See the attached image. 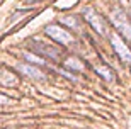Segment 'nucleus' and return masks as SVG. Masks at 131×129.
Returning a JSON list of instances; mask_svg holds the SVG:
<instances>
[{"label":"nucleus","mask_w":131,"mask_h":129,"mask_svg":"<svg viewBox=\"0 0 131 129\" xmlns=\"http://www.w3.org/2000/svg\"><path fill=\"white\" fill-rule=\"evenodd\" d=\"M44 32L48 34L53 41H56V43H60V44H65V46H70V44H73V41H75L72 34L58 24L46 26V27H44Z\"/></svg>","instance_id":"nucleus-3"},{"label":"nucleus","mask_w":131,"mask_h":129,"mask_svg":"<svg viewBox=\"0 0 131 129\" xmlns=\"http://www.w3.org/2000/svg\"><path fill=\"white\" fill-rule=\"evenodd\" d=\"M17 75H14L12 72L5 70V68H0V85H5V87H14L17 85Z\"/></svg>","instance_id":"nucleus-7"},{"label":"nucleus","mask_w":131,"mask_h":129,"mask_svg":"<svg viewBox=\"0 0 131 129\" xmlns=\"http://www.w3.org/2000/svg\"><path fill=\"white\" fill-rule=\"evenodd\" d=\"M39 2H43V0H27V4H39Z\"/></svg>","instance_id":"nucleus-12"},{"label":"nucleus","mask_w":131,"mask_h":129,"mask_svg":"<svg viewBox=\"0 0 131 129\" xmlns=\"http://www.w3.org/2000/svg\"><path fill=\"white\" fill-rule=\"evenodd\" d=\"M15 68L19 70L24 77L27 78H32V80H44L46 75H44L43 70H39L38 66H34V65H27V63H17Z\"/></svg>","instance_id":"nucleus-5"},{"label":"nucleus","mask_w":131,"mask_h":129,"mask_svg":"<svg viewBox=\"0 0 131 129\" xmlns=\"http://www.w3.org/2000/svg\"><path fill=\"white\" fill-rule=\"evenodd\" d=\"M109 41L112 44V49L116 51V54L119 56L123 63H126V65H131V49L126 46V43L119 38V34L116 32H109Z\"/></svg>","instance_id":"nucleus-4"},{"label":"nucleus","mask_w":131,"mask_h":129,"mask_svg":"<svg viewBox=\"0 0 131 129\" xmlns=\"http://www.w3.org/2000/svg\"><path fill=\"white\" fill-rule=\"evenodd\" d=\"M24 58L27 60V61L34 63V66H36V65H46V61H44L43 58H38L36 54H29V53H24Z\"/></svg>","instance_id":"nucleus-10"},{"label":"nucleus","mask_w":131,"mask_h":129,"mask_svg":"<svg viewBox=\"0 0 131 129\" xmlns=\"http://www.w3.org/2000/svg\"><path fill=\"white\" fill-rule=\"evenodd\" d=\"M10 102H12V100H10V99H9L7 95H2V93H0V105H4V104H10Z\"/></svg>","instance_id":"nucleus-11"},{"label":"nucleus","mask_w":131,"mask_h":129,"mask_svg":"<svg viewBox=\"0 0 131 129\" xmlns=\"http://www.w3.org/2000/svg\"><path fill=\"white\" fill-rule=\"evenodd\" d=\"M109 19H111L112 26L119 31L123 38H126L128 41H131V20L128 19V15L119 9H114L109 12Z\"/></svg>","instance_id":"nucleus-1"},{"label":"nucleus","mask_w":131,"mask_h":129,"mask_svg":"<svg viewBox=\"0 0 131 129\" xmlns=\"http://www.w3.org/2000/svg\"><path fill=\"white\" fill-rule=\"evenodd\" d=\"M83 19H85L89 24H90V27H92L94 31L99 34V36H109V32H107V24H106V20L102 19V15H99L94 9L87 7V9L83 10Z\"/></svg>","instance_id":"nucleus-2"},{"label":"nucleus","mask_w":131,"mask_h":129,"mask_svg":"<svg viewBox=\"0 0 131 129\" xmlns=\"http://www.w3.org/2000/svg\"><path fill=\"white\" fill-rule=\"evenodd\" d=\"M34 48H36V53H39V54H43V56H46V58H51V60H58L60 54H61L58 48L49 46V44H46V43H41V41L34 43Z\"/></svg>","instance_id":"nucleus-6"},{"label":"nucleus","mask_w":131,"mask_h":129,"mask_svg":"<svg viewBox=\"0 0 131 129\" xmlns=\"http://www.w3.org/2000/svg\"><path fill=\"white\" fill-rule=\"evenodd\" d=\"M94 72L97 73L99 77H102L104 80H107V81L114 80V73H112V70L107 68L106 65H94Z\"/></svg>","instance_id":"nucleus-8"},{"label":"nucleus","mask_w":131,"mask_h":129,"mask_svg":"<svg viewBox=\"0 0 131 129\" xmlns=\"http://www.w3.org/2000/svg\"><path fill=\"white\" fill-rule=\"evenodd\" d=\"M65 66L70 68V70H77V72H82V70H83L82 61L77 60V58H68L67 61H65Z\"/></svg>","instance_id":"nucleus-9"}]
</instances>
